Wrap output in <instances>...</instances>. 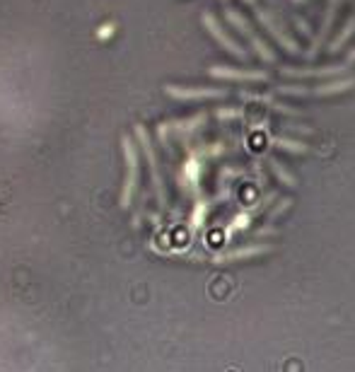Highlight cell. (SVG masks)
I'll use <instances>...</instances> for the list:
<instances>
[{"instance_id": "cell-10", "label": "cell", "mask_w": 355, "mask_h": 372, "mask_svg": "<svg viewBox=\"0 0 355 372\" xmlns=\"http://www.w3.org/2000/svg\"><path fill=\"white\" fill-rule=\"evenodd\" d=\"M338 3H341V0H329L327 19H324V24H322V27H319V34H317V37H314L312 47H309V51H307V58H314V56L319 54V47H322L324 37H327V34H329V27H331L333 17H336V8H338Z\"/></svg>"}, {"instance_id": "cell-8", "label": "cell", "mask_w": 355, "mask_h": 372, "mask_svg": "<svg viewBox=\"0 0 355 372\" xmlns=\"http://www.w3.org/2000/svg\"><path fill=\"white\" fill-rule=\"evenodd\" d=\"M165 95L179 102H191V99H217L225 97L227 90L220 88H181V85H165Z\"/></svg>"}, {"instance_id": "cell-6", "label": "cell", "mask_w": 355, "mask_h": 372, "mask_svg": "<svg viewBox=\"0 0 355 372\" xmlns=\"http://www.w3.org/2000/svg\"><path fill=\"white\" fill-rule=\"evenodd\" d=\"M133 129H135V138H138L140 147H143V152H145V160H148V165H150L152 184H155V191H157V196H160V203H165L167 201L165 186H162V177H160V170H157V157H155V147H152V143H150V136L143 124H135Z\"/></svg>"}, {"instance_id": "cell-11", "label": "cell", "mask_w": 355, "mask_h": 372, "mask_svg": "<svg viewBox=\"0 0 355 372\" xmlns=\"http://www.w3.org/2000/svg\"><path fill=\"white\" fill-rule=\"evenodd\" d=\"M353 32H355V15H353L351 19H348V22H346V27H343V32L338 34V37H336V39H333V42H331V47H329V54H336V51L341 49L343 44L348 42V37H351Z\"/></svg>"}, {"instance_id": "cell-2", "label": "cell", "mask_w": 355, "mask_h": 372, "mask_svg": "<svg viewBox=\"0 0 355 372\" xmlns=\"http://www.w3.org/2000/svg\"><path fill=\"white\" fill-rule=\"evenodd\" d=\"M225 17H227V22H230L232 27H235L237 32H240L242 37H245L247 42L251 44L254 51H256V54L261 56V58L266 60V63H273V60H276V54H273V51L268 49V44H266V42H261V39H258V34L254 32V27H251V24L247 22L245 17H242V15H240V10L230 8V5H225Z\"/></svg>"}, {"instance_id": "cell-12", "label": "cell", "mask_w": 355, "mask_h": 372, "mask_svg": "<svg viewBox=\"0 0 355 372\" xmlns=\"http://www.w3.org/2000/svg\"><path fill=\"white\" fill-rule=\"evenodd\" d=\"M114 29H116V22H106V24H101V27L97 29V39H109L111 34H114Z\"/></svg>"}, {"instance_id": "cell-7", "label": "cell", "mask_w": 355, "mask_h": 372, "mask_svg": "<svg viewBox=\"0 0 355 372\" xmlns=\"http://www.w3.org/2000/svg\"><path fill=\"white\" fill-rule=\"evenodd\" d=\"M208 75L217 80H235V83H258V80H268L266 70H245V68H230V65H210Z\"/></svg>"}, {"instance_id": "cell-14", "label": "cell", "mask_w": 355, "mask_h": 372, "mask_svg": "<svg viewBox=\"0 0 355 372\" xmlns=\"http://www.w3.org/2000/svg\"><path fill=\"white\" fill-rule=\"evenodd\" d=\"M220 3H222V5H230V0H220Z\"/></svg>"}, {"instance_id": "cell-1", "label": "cell", "mask_w": 355, "mask_h": 372, "mask_svg": "<svg viewBox=\"0 0 355 372\" xmlns=\"http://www.w3.org/2000/svg\"><path fill=\"white\" fill-rule=\"evenodd\" d=\"M121 147H124V160H126V177H124V188H121V208H129L131 201H133V193H135V186H138V177H140V170H138V150H135L133 140L129 138V136H124L121 138Z\"/></svg>"}, {"instance_id": "cell-3", "label": "cell", "mask_w": 355, "mask_h": 372, "mask_svg": "<svg viewBox=\"0 0 355 372\" xmlns=\"http://www.w3.org/2000/svg\"><path fill=\"white\" fill-rule=\"evenodd\" d=\"M245 3L249 5V8L254 10V15H256V19L263 24V27L268 29V32H271V37L276 39V42L281 44V47H286L288 51H290V54H300V47H297V42H295V39H292V37H288L286 27H283V24L278 22L276 17H273V15H271V10L261 8V5H258L256 0H245Z\"/></svg>"}, {"instance_id": "cell-5", "label": "cell", "mask_w": 355, "mask_h": 372, "mask_svg": "<svg viewBox=\"0 0 355 372\" xmlns=\"http://www.w3.org/2000/svg\"><path fill=\"white\" fill-rule=\"evenodd\" d=\"M355 85V78H346V80H336V83L329 85H319V88H295V85H283L278 88L281 95H300V97H327V95H338L346 92Z\"/></svg>"}, {"instance_id": "cell-13", "label": "cell", "mask_w": 355, "mask_h": 372, "mask_svg": "<svg viewBox=\"0 0 355 372\" xmlns=\"http://www.w3.org/2000/svg\"><path fill=\"white\" fill-rule=\"evenodd\" d=\"M353 60H355V49L351 51V54H348V63H353Z\"/></svg>"}, {"instance_id": "cell-4", "label": "cell", "mask_w": 355, "mask_h": 372, "mask_svg": "<svg viewBox=\"0 0 355 372\" xmlns=\"http://www.w3.org/2000/svg\"><path fill=\"white\" fill-rule=\"evenodd\" d=\"M201 24L206 27V32L210 34V37L215 39V42L220 44L222 49L227 51V54H232L235 58H240V60H247V58H249V54H247V51L242 49L240 44H237L235 39H232L230 34L225 32V29H222V24L217 22L215 15H213V13H203V15H201Z\"/></svg>"}, {"instance_id": "cell-9", "label": "cell", "mask_w": 355, "mask_h": 372, "mask_svg": "<svg viewBox=\"0 0 355 372\" xmlns=\"http://www.w3.org/2000/svg\"><path fill=\"white\" fill-rule=\"evenodd\" d=\"M346 65H327V68H281L283 75H288V78H297V80H307V78H333V75H343L346 73Z\"/></svg>"}]
</instances>
